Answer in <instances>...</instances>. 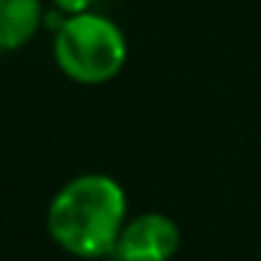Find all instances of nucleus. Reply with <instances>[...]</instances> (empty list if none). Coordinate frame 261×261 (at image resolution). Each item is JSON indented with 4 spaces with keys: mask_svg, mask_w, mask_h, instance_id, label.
<instances>
[{
    "mask_svg": "<svg viewBox=\"0 0 261 261\" xmlns=\"http://www.w3.org/2000/svg\"><path fill=\"white\" fill-rule=\"evenodd\" d=\"M45 225L54 242L76 258L110 255L126 225V191L110 174H79L54 194Z\"/></svg>",
    "mask_w": 261,
    "mask_h": 261,
    "instance_id": "f257e3e1",
    "label": "nucleus"
},
{
    "mask_svg": "<svg viewBox=\"0 0 261 261\" xmlns=\"http://www.w3.org/2000/svg\"><path fill=\"white\" fill-rule=\"evenodd\" d=\"M54 59L68 79L79 85H104L124 70L126 37L101 14H73L57 29Z\"/></svg>",
    "mask_w": 261,
    "mask_h": 261,
    "instance_id": "f03ea898",
    "label": "nucleus"
},
{
    "mask_svg": "<svg viewBox=\"0 0 261 261\" xmlns=\"http://www.w3.org/2000/svg\"><path fill=\"white\" fill-rule=\"evenodd\" d=\"M180 247V230L166 214H143L124 225L115 244L118 261H169Z\"/></svg>",
    "mask_w": 261,
    "mask_h": 261,
    "instance_id": "7ed1b4c3",
    "label": "nucleus"
},
{
    "mask_svg": "<svg viewBox=\"0 0 261 261\" xmlns=\"http://www.w3.org/2000/svg\"><path fill=\"white\" fill-rule=\"evenodd\" d=\"M42 25L40 0H0V51H20Z\"/></svg>",
    "mask_w": 261,
    "mask_h": 261,
    "instance_id": "20e7f679",
    "label": "nucleus"
},
{
    "mask_svg": "<svg viewBox=\"0 0 261 261\" xmlns=\"http://www.w3.org/2000/svg\"><path fill=\"white\" fill-rule=\"evenodd\" d=\"M54 6H57L59 12H65L68 17H73V14H85V12H90L93 0H54Z\"/></svg>",
    "mask_w": 261,
    "mask_h": 261,
    "instance_id": "39448f33",
    "label": "nucleus"
}]
</instances>
